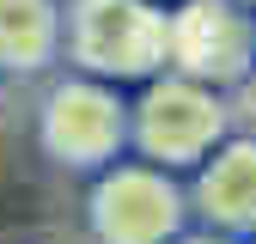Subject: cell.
<instances>
[{"label":"cell","instance_id":"7a4b0ae2","mask_svg":"<svg viewBox=\"0 0 256 244\" xmlns=\"http://www.w3.org/2000/svg\"><path fill=\"white\" fill-rule=\"evenodd\" d=\"M74 55L104 80H152L171 68V6L158 0H80Z\"/></svg>","mask_w":256,"mask_h":244},{"label":"cell","instance_id":"5b68a950","mask_svg":"<svg viewBox=\"0 0 256 244\" xmlns=\"http://www.w3.org/2000/svg\"><path fill=\"white\" fill-rule=\"evenodd\" d=\"M128 140V110L116 104V92L104 86H61L43 110V146L61 165H104L116 159V146Z\"/></svg>","mask_w":256,"mask_h":244},{"label":"cell","instance_id":"277c9868","mask_svg":"<svg viewBox=\"0 0 256 244\" xmlns=\"http://www.w3.org/2000/svg\"><path fill=\"white\" fill-rule=\"evenodd\" d=\"M189 220V190L158 165H116L92 190V232L104 244H171Z\"/></svg>","mask_w":256,"mask_h":244},{"label":"cell","instance_id":"3957f363","mask_svg":"<svg viewBox=\"0 0 256 244\" xmlns=\"http://www.w3.org/2000/svg\"><path fill=\"white\" fill-rule=\"evenodd\" d=\"M171 74L220 92L256 80V12L244 0H171Z\"/></svg>","mask_w":256,"mask_h":244},{"label":"cell","instance_id":"ba28073f","mask_svg":"<svg viewBox=\"0 0 256 244\" xmlns=\"http://www.w3.org/2000/svg\"><path fill=\"white\" fill-rule=\"evenodd\" d=\"M171 244H238V238H226V232H208V226H196V232H177Z\"/></svg>","mask_w":256,"mask_h":244},{"label":"cell","instance_id":"52a82bcc","mask_svg":"<svg viewBox=\"0 0 256 244\" xmlns=\"http://www.w3.org/2000/svg\"><path fill=\"white\" fill-rule=\"evenodd\" d=\"M55 49V6L49 0H0V61L37 68Z\"/></svg>","mask_w":256,"mask_h":244},{"label":"cell","instance_id":"8992f818","mask_svg":"<svg viewBox=\"0 0 256 244\" xmlns=\"http://www.w3.org/2000/svg\"><path fill=\"white\" fill-rule=\"evenodd\" d=\"M189 214L208 232H226L238 244L256 238V140L232 134L220 140V152H208L196 183H189Z\"/></svg>","mask_w":256,"mask_h":244},{"label":"cell","instance_id":"30bf717a","mask_svg":"<svg viewBox=\"0 0 256 244\" xmlns=\"http://www.w3.org/2000/svg\"><path fill=\"white\" fill-rule=\"evenodd\" d=\"M250 244H256V238H250Z\"/></svg>","mask_w":256,"mask_h":244},{"label":"cell","instance_id":"6da1fadb","mask_svg":"<svg viewBox=\"0 0 256 244\" xmlns=\"http://www.w3.org/2000/svg\"><path fill=\"white\" fill-rule=\"evenodd\" d=\"M128 140L158 171H202L208 152H220V140H232L226 92L189 74H152L134 116H128Z\"/></svg>","mask_w":256,"mask_h":244},{"label":"cell","instance_id":"9c48e42d","mask_svg":"<svg viewBox=\"0 0 256 244\" xmlns=\"http://www.w3.org/2000/svg\"><path fill=\"white\" fill-rule=\"evenodd\" d=\"M244 6H250V12H256V0H244Z\"/></svg>","mask_w":256,"mask_h":244}]
</instances>
